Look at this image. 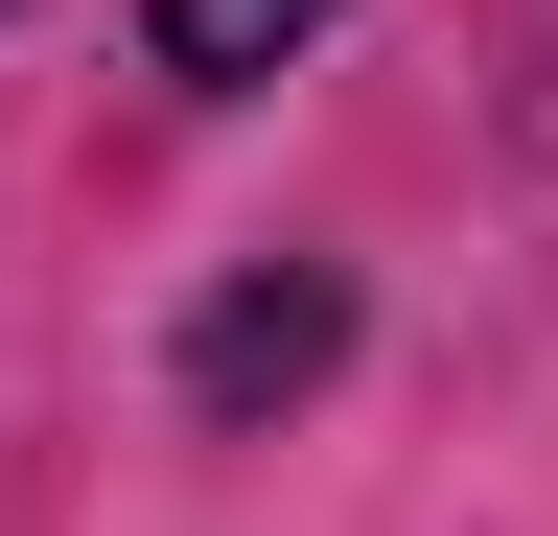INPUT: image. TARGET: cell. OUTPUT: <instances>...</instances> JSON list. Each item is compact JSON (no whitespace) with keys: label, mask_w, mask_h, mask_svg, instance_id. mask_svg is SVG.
<instances>
[{"label":"cell","mask_w":558,"mask_h":536,"mask_svg":"<svg viewBox=\"0 0 558 536\" xmlns=\"http://www.w3.org/2000/svg\"><path fill=\"white\" fill-rule=\"evenodd\" d=\"M349 373V257H233V281L186 303V350H163V396L209 443H256V420H303V396Z\"/></svg>","instance_id":"6da1fadb"},{"label":"cell","mask_w":558,"mask_h":536,"mask_svg":"<svg viewBox=\"0 0 558 536\" xmlns=\"http://www.w3.org/2000/svg\"><path fill=\"white\" fill-rule=\"evenodd\" d=\"M326 24H349V0H140V47H163L186 94H256V71H303Z\"/></svg>","instance_id":"7a4b0ae2"},{"label":"cell","mask_w":558,"mask_h":536,"mask_svg":"<svg viewBox=\"0 0 558 536\" xmlns=\"http://www.w3.org/2000/svg\"><path fill=\"white\" fill-rule=\"evenodd\" d=\"M0 24H24V0H0Z\"/></svg>","instance_id":"3957f363"}]
</instances>
